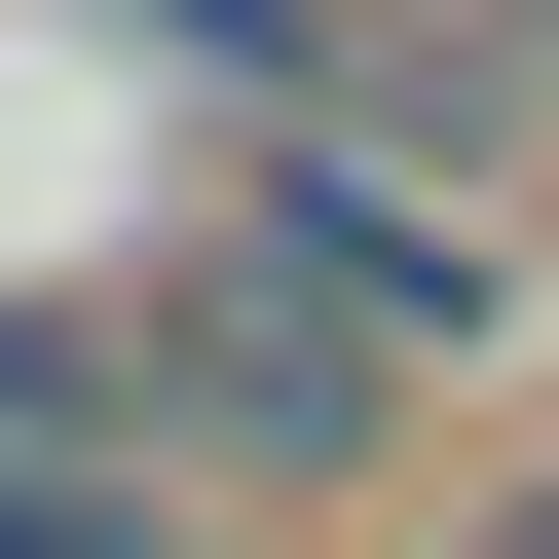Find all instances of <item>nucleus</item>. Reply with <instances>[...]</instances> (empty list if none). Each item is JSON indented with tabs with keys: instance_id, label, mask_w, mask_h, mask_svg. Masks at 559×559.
Returning <instances> with one entry per match:
<instances>
[{
	"instance_id": "f03ea898",
	"label": "nucleus",
	"mask_w": 559,
	"mask_h": 559,
	"mask_svg": "<svg viewBox=\"0 0 559 559\" xmlns=\"http://www.w3.org/2000/svg\"><path fill=\"white\" fill-rule=\"evenodd\" d=\"M485 559H559V485H522V522H485Z\"/></svg>"
},
{
	"instance_id": "f257e3e1",
	"label": "nucleus",
	"mask_w": 559,
	"mask_h": 559,
	"mask_svg": "<svg viewBox=\"0 0 559 559\" xmlns=\"http://www.w3.org/2000/svg\"><path fill=\"white\" fill-rule=\"evenodd\" d=\"M0 559H150V485L112 448H0Z\"/></svg>"
}]
</instances>
